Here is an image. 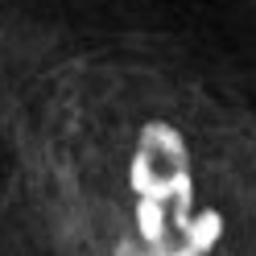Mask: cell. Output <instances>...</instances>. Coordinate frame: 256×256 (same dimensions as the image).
Returning <instances> with one entry per match:
<instances>
[{
	"mask_svg": "<svg viewBox=\"0 0 256 256\" xmlns=\"http://www.w3.org/2000/svg\"><path fill=\"white\" fill-rule=\"evenodd\" d=\"M219 232H223L219 211H206L202 219H194V223H190L186 244H182V248H174V252H162V256H202V252H211V248H215ZM116 256H132V244H120V248H116Z\"/></svg>",
	"mask_w": 256,
	"mask_h": 256,
	"instance_id": "1",
	"label": "cell"
}]
</instances>
